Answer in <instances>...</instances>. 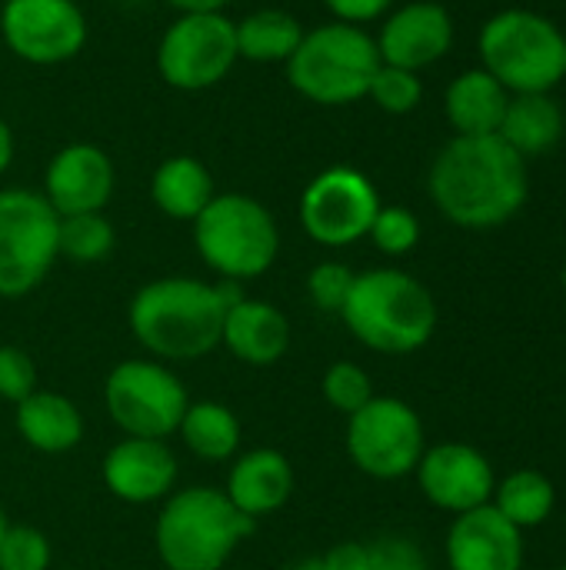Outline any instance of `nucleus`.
Masks as SVG:
<instances>
[{
	"label": "nucleus",
	"mask_w": 566,
	"mask_h": 570,
	"mask_svg": "<svg viewBox=\"0 0 566 570\" xmlns=\"http://www.w3.org/2000/svg\"><path fill=\"white\" fill-rule=\"evenodd\" d=\"M0 33L17 60L30 67H60L80 57L90 23L77 0H3Z\"/></svg>",
	"instance_id": "ddd939ff"
},
{
	"label": "nucleus",
	"mask_w": 566,
	"mask_h": 570,
	"mask_svg": "<svg viewBox=\"0 0 566 570\" xmlns=\"http://www.w3.org/2000/svg\"><path fill=\"white\" fill-rule=\"evenodd\" d=\"M340 321L367 351L407 357L430 344L440 311L424 281L400 267H374L354 277Z\"/></svg>",
	"instance_id": "7ed1b4c3"
},
{
	"label": "nucleus",
	"mask_w": 566,
	"mask_h": 570,
	"mask_svg": "<svg viewBox=\"0 0 566 570\" xmlns=\"http://www.w3.org/2000/svg\"><path fill=\"white\" fill-rule=\"evenodd\" d=\"M113 247H117V230L103 210L60 217V234H57L60 257L73 264H100L113 254Z\"/></svg>",
	"instance_id": "cd10ccee"
},
{
	"label": "nucleus",
	"mask_w": 566,
	"mask_h": 570,
	"mask_svg": "<svg viewBox=\"0 0 566 570\" xmlns=\"http://www.w3.org/2000/svg\"><path fill=\"white\" fill-rule=\"evenodd\" d=\"M450 570H524L527 541L494 504L457 514L444 538Z\"/></svg>",
	"instance_id": "f3484780"
},
{
	"label": "nucleus",
	"mask_w": 566,
	"mask_h": 570,
	"mask_svg": "<svg viewBox=\"0 0 566 570\" xmlns=\"http://www.w3.org/2000/svg\"><path fill=\"white\" fill-rule=\"evenodd\" d=\"M427 451V431L414 404L374 394L347 417V454L354 468L374 481L410 478Z\"/></svg>",
	"instance_id": "9d476101"
},
{
	"label": "nucleus",
	"mask_w": 566,
	"mask_h": 570,
	"mask_svg": "<svg viewBox=\"0 0 566 570\" xmlns=\"http://www.w3.org/2000/svg\"><path fill=\"white\" fill-rule=\"evenodd\" d=\"M560 284H564V297H566V257H564V271H560Z\"/></svg>",
	"instance_id": "a19ab883"
},
{
	"label": "nucleus",
	"mask_w": 566,
	"mask_h": 570,
	"mask_svg": "<svg viewBox=\"0 0 566 570\" xmlns=\"http://www.w3.org/2000/svg\"><path fill=\"white\" fill-rule=\"evenodd\" d=\"M103 488L123 504H160L177 491L180 464L167 441L120 438L100 461Z\"/></svg>",
	"instance_id": "dca6fc26"
},
{
	"label": "nucleus",
	"mask_w": 566,
	"mask_h": 570,
	"mask_svg": "<svg viewBox=\"0 0 566 570\" xmlns=\"http://www.w3.org/2000/svg\"><path fill=\"white\" fill-rule=\"evenodd\" d=\"M103 407L123 438L167 441L177 434L180 417L190 407V394L170 364L130 357L107 374Z\"/></svg>",
	"instance_id": "1a4fd4ad"
},
{
	"label": "nucleus",
	"mask_w": 566,
	"mask_h": 570,
	"mask_svg": "<svg viewBox=\"0 0 566 570\" xmlns=\"http://www.w3.org/2000/svg\"><path fill=\"white\" fill-rule=\"evenodd\" d=\"M13 157H17V140H13V130H10V124L0 117V177L10 170Z\"/></svg>",
	"instance_id": "4c0bfd02"
},
{
	"label": "nucleus",
	"mask_w": 566,
	"mask_h": 570,
	"mask_svg": "<svg viewBox=\"0 0 566 570\" xmlns=\"http://www.w3.org/2000/svg\"><path fill=\"white\" fill-rule=\"evenodd\" d=\"M490 504L517 528V531H534L540 524L550 521L554 508H557V488L554 481L537 471V468H520L510 471L507 478L497 481Z\"/></svg>",
	"instance_id": "bb28decb"
},
{
	"label": "nucleus",
	"mask_w": 566,
	"mask_h": 570,
	"mask_svg": "<svg viewBox=\"0 0 566 570\" xmlns=\"http://www.w3.org/2000/svg\"><path fill=\"white\" fill-rule=\"evenodd\" d=\"M237 297H244V287L230 281L157 277L130 297L127 327L153 361L193 364L220 347L224 317Z\"/></svg>",
	"instance_id": "f03ea898"
},
{
	"label": "nucleus",
	"mask_w": 566,
	"mask_h": 570,
	"mask_svg": "<svg viewBox=\"0 0 566 570\" xmlns=\"http://www.w3.org/2000/svg\"><path fill=\"white\" fill-rule=\"evenodd\" d=\"M123 3H150V0H123Z\"/></svg>",
	"instance_id": "79ce46f5"
},
{
	"label": "nucleus",
	"mask_w": 566,
	"mask_h": 570,
	"mask_svg": "<svg viewBox=\"0 0 566 570\" xmlns=\"http://www.w3.org/2000/svg\"><path fill=\"white\" fill-rule=\"evenodd\" d=\"M566 37L534 10H504L480 30V60L510 94H550L564 80Z\"/></svg>",
	"instance_id": "0eeeda50"
},
{
	"label": "nucleus",
	"mask_w": 566,
	"mask_h": 570,
	"mask_svg": "<svg viewBox=\"0 0 566 570\" xmlns=\"http://www.w3.org/2000/svg\"><path fill=\"white\" fill-rule=\"evenodd\" d=\"M290 570H337L330 561H327V554H317V558H307V561H300V564H294Z\"/></svg>",
	"instance_id": "58836bf2"
},
{
	"label": "nucleus",
	"mask_w": 566,
	"mask_h": 570,
	"mask_svg": "<svg viewBox=\"0 0 566 570\" xmlns=\"http://www.w3.org/2000/svg\"><path fill=\"white\" fill-rule=\"evenodd\" d=\"M564 77H566V47H564Z\"/></svg>",
	"instance_id": "37998d69"
},
{
	"label": "nucleus",
	"mask_w": 566,
	"mask_h": 570,
	"mask_svg": "<svg viewBox=\"0 0 566 570\" xmlns=\"http://www.w3.org/2000/svg\"><path fill=\"white\" fill-rule=\"evenodd\" d=\"M17 438L37 454H67L83 441V414L80 407L57 391H33L20 404H13Z\"/></svg>",
	"instance_id": "412c9836"
},
{
	"label": "nucleus",
	"mask_w": 566,
	"mask_h": 570,
	"mask_svg": "<svg viewBox=\"0 0 566 570\" xmlns=\"http://www.w3.org/2000/svg\"><path fill=\"white\" fill-rule=\"evenodd\" d=\"M357 570H430V561L414 538L380 534L374 541H360Z\"/></svg>",
	"instance_id": "473e14b6"
},
{
	"label": "nucleus",
	"mask_w": 566,
	"mask_h": 570,
	"mask_svg": "<svg viewBox=\"0 0 566 570\" xmlns=\"http://www.w3.org/2000/svg\"><path fill=\"white\" fill-rule=\"evenodd\" d=\"M367 97L384 110V114H410L417 110V104L424 100V83L414 70H404V67H390V63H380L374 80H370V90Z\"/></svg>",
	"instance_id": "c756f323"
},
{
	"label": "nucleus",
	"mask_w": 566,
	"mask_h": 570,
	"mask_svg": "<svg viewBox=\"0 0 566 570\" xmlns=\"http://www.w3.org/2000/svg\"><path fill=\"white\" fill-rule=\"evenodd\" d=\"M320 391H324V401L340 411L344 417L357 414L370 397H374V381L370 374L354 364V361H337L324 371V381H320Z\"/></svg>",
	"instance_id": "c85d7f7f"
},
{
	"label": "nucleus",
	"mask_w": 566,
	"mask_h": 570,
	"mask_svg": "<svg viewBox=\"0 0 566 570\" xmlns=\"http://www.w3.org/2000/svg\"><path fill=\"white\" fill-rule=\"evenodd\" d=\"M180 13H224L234 0H167Z\"/></svg>",
	"instance_id": "e433bc0d"
},
{
	"label": "nucleus",
	"mask_w": 566,
	"mask_h": 570,
	"mask_svg": "<svg viewBox=\"0 0 566 570\" xmlns=\"http://www.w3.org/2000/svg\"><path fill=\"white\" fill-rule=\"evenodd\" d=\"M287 83L320 107H347L367 97L370 80L380 67L377 40L344 20L304 30V40L290 53Z\"/></svg>",
	"instance_id": "423d86ee"
},
{
	"label": "nucleus",
	"mask_w": 566,
	"mask_h": 570,
	"mask_svg": "<svg viewBox=\"0 0 566 570\" xmlns=\"http://www.w3.org/2000/svg\"><path fill=\"white\" fill-rule=\"evenodd\" d=\"M507 104H510V90L497 77H490L484 67L464 70L460 77H454L444 97V110L457 137L497 134L504 124Z\"/></svg>",
	"instance_id": "4be33fe9"
},
{
	"label": "nucleus",
	"mask_w": 566,
	"mask_h": 570,
	"mask_svg": "<svg viewBox=\"0 0 566 570\" xmlns=\"http://www.w3.org/2000/svg\"><path fill=\"white\" fill-rule=\"evenodd\" d=\"M7 524H10V521H7V514H3V508H0V538H3V531H7Z\"/></svg>",
	"instance_id": "ea45409f"
},
{
	"label": "nucleus",
	"mask_w": 566,
	"mask_h": 570,
	"mask_svg": "<svg viewBox=\"0 0 566 570\" xmlns=\"http://www.w3.org/2000/svg\"><path fill=\"white\" fill-rule=\"evenodd\" d=\"M394 0H324V7L334 13V20H344V23H370L377 17H384L390 10Z\"/></svg>",
	"instance_id": "c9c22d12"
},
{
	"label": "nucleus",
	"mask_w": 566,
	"mask_h": 570,
	"mask_svg": "<svg viewBox=\"0 0 566 570\" xmlns=\"http://www.w3.org/2000/svg\"><path fill=\"white\" fill-rule=\"evenodd\" d=\"M254 524L257 521L244 518L220 488L193 484L160 501L153 548L167 570H224L254 534Z\"/></svg>",
	"instance_id": "20e7f679"
},
{
	"label": "nucleus",
	"mask_w": 566,
	"mask_h": 570,
	"mask_svg": "<svg viewBox=\"0 0 566 570\" xmlns=\"http://www.w3.org/2000/svg\"><path fill=\"white\" fill-rule=\"evenodd\" d=\"M294 488H297V474L287 454L274 448H254V451H240L230 461L220 491L244 518L260 521L284 511L287 501L294 498Z\"/></svg>",
	"instance_id": "6ab92c4d"
},
{
	"label": "nucleus",
	"mask_w": 566,
	"mask_h": 570,
	"mask_svg": "<svg viewBox=\"0 0 566 570\" xmlns=\"http://www.w3.org/2000/svg\"><path fill=\"white\" fill-rule=\"evenodd\" d=\"M294 341L287 314L260 297H237L227 307L220 347L247 367H274L287 357Z\"/></svg>",
	"instance_id": "aec40b11"
},
{
	"label": "nucleus",
	"mask_w": 566,
	"mask_h": 570,
	"mask_svg": "<svg viewBox=\"0 0 566 570\" xmlns=\"http://www.w3.org/2000/svg\"><path fill=\"white\" fill-rule=\"evenodd\" d=\"M417 488L420 494L444 514H467L484 504H490L494 488H497V471L490 458L464 441H444V444H427L417 471Z\"/></svg>",
	"instance_id": "4468645a"
},
{
	"label": "nucleus",
	"mask_w": 566,
	"mask_h": 570,
	"mask_svg": "<svg viewBox=\"0 0 566 570\" xmlns=\"http://www.w3.org/2000/svg\"><path fill=\"white\" fill-rule=\"evenodd\" d=\"M180 444L203 464H227L240 454L244 424L224 401H190L177 428Z\"/></svg>",
	"instance_id": "b1692460"
},
{
	"label": "nucleus",
	"mask_w": 566,
	"mask_h": 570,
	"mask_svg": "<svg viewBox=\"0 0 566 570\" xmlns=\"http://www.w3.org/2000/svg\"><path fill=\"white\" fill-rule=\"evenodd\" d=\"M380 207V194L364 170L327 167L300 194V227L314 244L340 250L370 234Z\"/></svg>",
	"instance_id": "f8f14e48"
},
{
	"label": "nucleus",
	"mask_w": 566,
	"mask_h": 570,
	"mask_svg": "<svg viewBox=\"0 0 566 570\" xmlns=\"http://www.w3.org/2000/svg\"><path fill=\"white\" fill-rule=\"evenodd\" d=\"M60 217L30 187H0V297L33 294L53 271Z\"/></svg>",
	"instance_id": "6e6552de"
},
{
	"label": "nucleus",
	"mask_w": 566,
	"mask_h": 570,
	"mask_svg": "<svg viewBox=\"0 0 566 570\" xmlns=\"http://www.w3.org/2000/svg\"><path fill=\"white\" fill-rule=\"evenodd\" d=\"M237 60V33L227 13H180L157 43L160 80L183 94L217 87Z\"/></svg>",
	"instance_id": "9b49d317"
},
{
	"label": "nucleus",
	"mask_w": 566,
	"mask_h": 570,
	"mask_svg": "<svg viewBox=\"0 0 566 570\" xmlns=\"http://www.w3.org/2000/svg\"><path fill=\"white\" fill-rule=\"evenodd\" d=\"M374 247L387 257H407L417 244H420V220L410 207H400V204H390V207H380L374 224H370V234Z\"/></svg>",
	"instance_id": "7c9ffc66"
},
{
	"label": "nucleus",
	"mask_w": 566,
	"mask_h": 570,
	"mask_svg": "<svg viewBox=\"0 0 566 570\" xmlns=\"http://www.w3.org/2000/svg\"><path fill=\"white\" fill-rule=\"evenodd\" d=\"M37 391V364L17 344H0V401L20 404Z\"/></svg>",
	"instance_id": "f704fd0d"
},
{
	"label": "nucleus",
	"mask_w": 566,
	"mask_h": 570,
	"mask_svg": "<svg viewBox=\"0 0 566 570\" xmlns=\"http://www.w3.org/2000/svg\"><path fill=\"white\" fill-rule=\"evenodd\" d=\"M497 137L517 157H537L564 137V110L550 100V94H514Z\"/></svg>",
	"instance_id": "393cba45"
},
{
	"label": "nucleus",
	"mask_w": 566,
	"mask_h": 570,
	"mask_svg": "<svg viewBox=\"0 0 566 570\" xmlns=\"http://www.w3.org/2000/svg\"><path fill=\"white\" fill-rule=\"evenodd\" d=\"M50 538L30 524H7L0 538V570H50Z\"/></svg>",
	"instance_id": "2f4dec72"
},
{
	"label": "nucleus",
	"mask_w": 566,
	"mask_h": 570,
	"mask_svg": "<svg viewBox=\"0 0 566 570\" xmlns=\"http://www.w3.org/2000/svg\"><path fill=\"white\" fill-rule=\"evenodd\" d=\"M237 57L250 63H287L304 40V23L284 7H260L244 20H234Z\"/></svg>",
	"instance_id": "a878e982"
},
{
	"label": "nucleus",
	"mask_w": 566,
	"mask_h": 570,
	"mask_svg": "<svg viewBox=\"0 0 566 570\" xmlns=\"http://www.w3.org/2000/svg\"><path fill=\"white\" fill-rule=\"evenodd\" d=\"M557 570H566V564H564V568H557Z\"/></svg>",
	"instance_id": "c03bdc74"
},
{
	"label": "nucleus",
	"mask_w": 566,
	"mask_h": 570,
	"mask_svg": "<svg viewBox=\"0 0 566 570\" xmlns=\"http://www.w3.org/2000/svg\"><path fill=\"white\" fill-rule=\"evenodd\" d=\"M217 184L210 167L200 157L190 154H173L163 164H157L150 177V200L153 207L180 224H193L200 210L214 200Z\"/></svg>",
	"instance_id": "5701e85b"
},
{
	"label": "nucleus",
	"mask_w": 566,
	"mask_h": 570,
	"mask_svg": "<svg viewBox=\"0 0 566 570\" xmlns=\"http://www.w3.org/2000/svg\"><path fill=\"white\" fill-rule=\"evenodd\" d=\"M193 247L220 281L247 284L280 257V227L267 204L240 190H217L193 220Z\"/></svg>",
	"instance_id": "39448f33"
},
{
	"label": "nucleus",
	"mask_w": 566,
	"mask_h": 570,
	"mask_svg": "<svg viewBox=\"0 0 566 570\" xmlns=\"http://www.w3.org/2000/svg\"><path fill=\"white\" fill-rule=\"evenodd\" d=\"M374 40H377L380 63L420 73L424 67L447 57V50L454 47V20L447 7L434 0H414L394 10L384 20L380 37Z\"/></svg>",
	"instance_id": "a211bd4d"
},
{
	"label": "nucleus",
	"mask_w": 566,
	"mask_h": 570,
	"mask_svg": "<svg viewBox=\"0 0 566 570\" xmlns=\"http://www.w3.org/2000/svg\"><path fill=\"white\" fill-rule=\"evenodd\" d=\"M357 271H350L344 261H320L307 274V297L320 314H337L344 311L350 287H354Z\"/></svg>",
	"instance_id": "72a5a7b5"
},
{
	"label": "nucleus",
	"mask_w": 566,
	"mask_h": 570,
	"mask_svg": "<svg viewBox=\"0 0 566 570\" xmlns=\"http://www.w3.org/2000/svg\"><path fill=\"white\" fill-rule=\"evenodd\" d=\"M434 207L464 230H494L514 220L530 194L527 160L497 134L454 137L430 164Z\"/></svg>",
	"instance_id": "f257e3e1"
},
{
	"label": "nucleus",
	"mask_w": 566,
	"mask_h": 570,
	"mask_svg": "<svg viewBox=\"0 0 566 570\" xmlns=\"http://www.w3.org/2000/svg\"><path fill=\"white\" fill-rule=\"evenodd\" d=\"M117 190V167L110 154L97 144L77 140L60 147L43 170V200L57 210V217L97 214L107 210Z\"/></svg>",
	"instance_id": "2eb2a0df"
}]
</instances>
